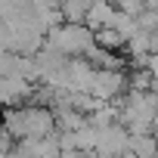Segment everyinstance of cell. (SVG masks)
<instances>
[{
	"label": "cell",
	"mask_w": 158,
	"mask_h": 158,
	"mask_svg": "<svg viewBox=\"0 0 158 158\" xmlns=\"http://www.w3.org/2000/svg\"><path fill=\"white\" fill-rule=\"evenodd\" d=\"M44 47L65 56V59H87L96 50L93 31H87L84 25H65V22L44 34Z\"/></svg>",
	"instance_id": "cell-1"
},
{
	"label": "cell",
	"mask_w": 158,
	"mask_h": 158,
	"mask_svg": "<svg viewBox=\"0 0 158 158\" xmlns=\"http://www.w3.org/2000/svg\"><path fill=\"white\" fill-rule=\"evenodd\" d=\"M93 99L99 102H115L127 93V74L124 71H106V68H93V81L87 90Z\"/></svg>",
	"instance_id": "cell-2"
},
{
	"label": "cell",
	"mask_w": 158,
	"mask_h": 158,
	"mask_svg": "<svg viewBox=\"0 0 158 158\" xmlns=\"http://www.w3.org/2000/svg\"><path fill=\"white\" fill-rule=\"evenodd\" d=\"M93 152H96V155H109V158L127 155V130H124L121 124H109V127L96 130Z\"/></svg>",
	"instance_id": "cell-3"
},
{
	"label": "cell",
	"mask_w": 158,
	"mask_h": 158,
	"mask_svg": "<svg viewBox=\"0 0 158 158\" xmlns=\"http://www.w3.org/2000/svg\"><path fill=\"white\" fill-rule=\"evenodd\" d=\"M31 87H34V84L22 81V77H16V74H3V77H0V106H3V109L28 106Z\"/></svg>",
	"instance_id": "cell-4"
},
{
	"label": "cell",
	"mask_w": 158,
	"mask_h": 158,
	"mask_svg": "<svg viewBox=\"0 0 158 158\" xmlns=\"http://www.w3.org/2000/svg\"><path fill=\"white\" fill-rule=\"evenodd\" d=\"M112 19H115V6H112V0H93L87 16H84V28L87 31H102V28H112Z\"/></svg>",
	"instance_id": "cell-5"
},
{
	"label": "cell",
	"mask_w": 158,
	"mask_h": 158,
	"mask_svg": "<svg viewBox=\"0 0 158 158\" xmlns=\"http://www.w3.org/2000/svg\"><path fill=\"white\" fill-rule=\"evenodd\" d=\"M90 3H93V0H59L56 13H59V19L65 25H81L84 16H87V10H90Z\"/></svg>",
	"instance_id": "cell-6"
},
{
	"label": "cell",
	"mask_w": 158,
	"mask_h": 158,
	"mask_svg": "<svg viewBox=\"0 0 158 158\" xmlns=\"http://www.w3.org/2000/svg\"><path fill=\"white\" fill-rule=\"evenodd\" d=\"M155 34H143V31H136L127 44H124V50H127V56L130 59H143V56H155Z\"/></svg>",
	"instance_id": "cell-7"
},
{
	"label": "cell",
	"mask_w": 158,
	"mask_h": 158,
	"mask_svg": "<svg viewBox=\"0 0 158 158\" xmlns=\"http://www.w3.org/2000/svg\"><path fill=\"white\" fill-rule=\"evenodd\" d=\"M136 31H143V34H155V25H158V13L155 10H143L136 19Z\"/></svg>",
	"instance_id": "cell-8"
},
{
	"label": "cell",
	"mask_w": 158,
	"mask_h": 158,
	"mask_svg": "<svg viewBox=\"0 0 158 158\" xmlns=\"http://www.w3.org/2000/svg\"><path fill=\"white\" fill-rule=\"evenodd\" d=\"M13 146H16V143L6 136V130H3V127H0V155H10V152H13Z\"/></svg>",
	"instance_id": "cell-9"
},
{
	"label": "cell",
	"mask_w": 158,
	"mask_h": 158,
	"mask_svg": "<svg viewBox=\"0 0 158 158\" xmlns=\"http://www.w3.org/2000/svg\"><path fill=\"white\" fill-rule=\"evenodd\" d=\"M0 3H3V0H0Z\"/></svg>",
	"instance_id": "cell-10"
}]
</instances>
